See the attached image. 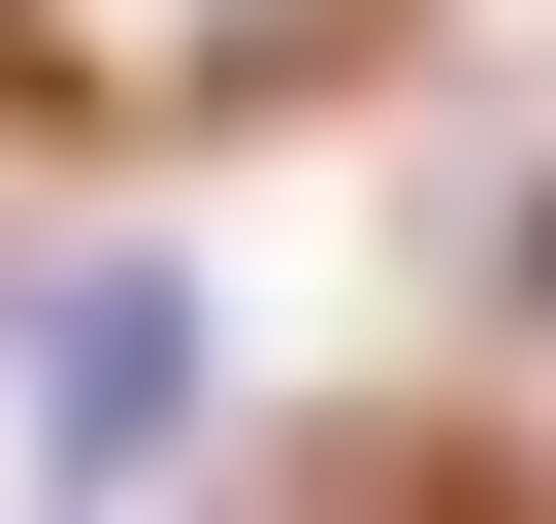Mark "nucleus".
I'll return each instance as SVG.
<instances>
[{
  "label": "nucleus",
  "mask_w": 556,
  "mask_h": 524,
  "mask_svg": "<svg viewBox=\"0 0 556 524\" xmlns=\"http://www.w3.org/2000/svg\"><path fill=\"white\" fill-rule=\"evenodd\" d=\"M0 426H34V491H164V426H197V262H66V296L0 328Z\"/></svg>",
  "instance_id": "obj_2"
},
{
  "label": "nucleus",
  "mask_w": 556,
  "mask_h": 524,
  "mask_svg": "<svg viewBox=\"0 0 556 524\" xmlns=\"http://www.w3.org/2000/svg\"><path fill=\"white\" fill-rule=\"evenodd\" d=\"M66 524H131V491H66Z\"/></svg>",
  "instance_id": "obj_3"
},
{
  "label": "nucleus",
  "mask_w": 556,
  "mask_h": 524,
  "mask_svg": "<svg viewBox=\"0 0 556 524\" xmlns=\"http://www.w3.org/2000/svg\"><path fill=\"white\" fill-rule=\"evenodd\" d=\"M393 0H0V99H66L99 164H164V132H229V99H295V66H361Z\"/></svg>",
  "instance_id": "obj_1"
}]
</instances>
